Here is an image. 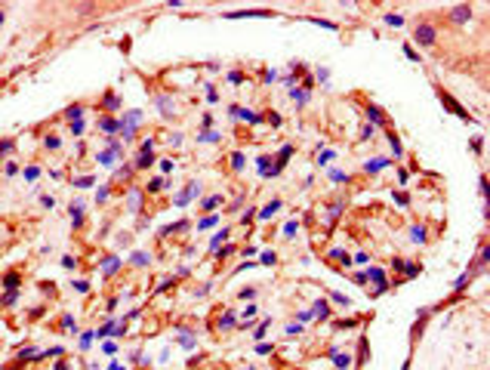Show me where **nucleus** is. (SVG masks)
<instances>
[{
	"mask_svg": "<svg viewBox=\"0 0 490 370\" xmlns=\"http://www.w3.org/2000/svg\"><path fill=\"white\" fill-rule=\"evenodd\" d=\"M410 235H413V241H426V228H419V225H416Z\"/></svg>",
	"mask_w": 490,
	"mask_h": 370,
	"instance_id": "nucleus-25",
	"label": "nucleus"
},
{
	"mask_svg": "<svg viewBox=\"0 0 490 370\" xmlns=\"http://www.w3.org/2000/svg\"><path fill=\"white\" fill-rule=\"evenodd\" d=\"M108 191H111V188H108V185H102V188L96 191V201H105V198H108Z\"/></svg>",
	"mask_w": 490,
	"mask_h": 370,
	"instance_id": "nucleus-27",
	"label": "nucleus"
},
{
	"mask_svg": "<svg viewBox=\"0 0 490 370\" xmlns=\"http://www.w3.org/2000/svg\"><path fill=\"white\" fill-rule=\"evenodd\" d=\"M367 118H370L373 123H386V114H382L376 105H367Z\"/></svg>",
	"mask_w": 490,
	"mask_h": 370,
	"instance_id": "nucleus-8",
	"label": "nucleus"
},
{
	"mask_svg": "<svg viewBox=\"0 0 490 370\" xmlns=\"http://www.w3.org/2000/svg\"><path fill=\"white\" fill-rule=\"evenodd\" d=\"M160 185H163L160 179H151V182H148V191H157V188H160Z\"/></svg>",
	"mask_w": 490,
	"mask_h": 370,
	"instance_id": "nucleus-33",
	"label": "nucleus"
},
{
	"mask_svg": "<svg viewBox=\"0 0 490 370\" xmlns=\"http://www.w3.org/2000/svg\"><path fill=\"white\" fill-rule=\"evenodd\" d=\"M130 210H133V213L142 210V191H139V188H133V191H130Z\"/></svg>",
	"mask_w": 490,
	"mask_h": 370,
	"instance_id": "nucleus-7",
	"label": "nucleus"
},
{
	"mask_svg": "<svg viewBox=\"0 0 490 370\" xmlns=\"http://www.w3.org/2000/svg\"><path fill=\"white\" fill-rule=\"evenodd\" d=\"M435 37H438V34H435V28H431L429 22L416 25V31H413V40H416L419 46H431V43H435Z\"/></svg>",
	"mask_w": 490,
	"mask_h": 370,
	"instance_id": "nucleus-1",
	"label": "nucleus"
},
{
	"mask_svg": "<svg viewBox=\"0 0 490 370\" xmlns=\"http://www.w3.org/2000/svg\"><path fill=\"white\" fill-rule=\"evenodd\" d=\"M99 126H102V130H105V133H118V130H121V123H118V121H114V118H108V114H105V118L99 121Z\"/></svg>",
	"mask_w": 490,
	"mask_h": 370,
	"instance_id": "nucleus-6",
	"label": "nucleus"
},
{
	"mask_svg": "<svg viewBox=\"0 0 490 370\" xmlns=\"http://www.w3.org/2000/svg\"><path fill=\"white\" fill-rule=\"evenodd\" d=\"M157 108H160L163 114H167V118L173 114V105H170V99H167V96H160V99H157Z\"/></svg>",
	"mask_w": 490,
	"mask_h": 370,
	"instance_id": "nucleus-12",
	"label": "nucleus"
},
{
	"mask_svg": "<svg viewBox=\"0 0 490 370\" xmlns=\"http://www.w3.org/2000/svg\"><path fill=\"white\" fill-rule=\"evenodd\" d=\"M441 102H444V108H450L453 114H459V118H465V121H469V111H465V108H459V105H457V99H453V96H447V92H441Z\"/></svg>",
	"mask_w": 490,
	"mask_h": 370,
	"instance_id": "nucleus-3",
	"label": "nucleus"
},
{
	"mask_svg": "<svg viewBox=\"0 0 490 370\" xmlns=\"http://www.w3.org/2000/svg\"><path fill=\"white\" fill-rule=\"evenodd\" d=\"M118 265H121L118 259H114V256H108V259L102 262V269H105V275H114V272H118Z\"/></svg>",
	"mask_w": 490,
	"mask_h": 370,
	"instance_id": "nucleus-10",
	"label": "nucleus"
},
{
	"mask_svg": "<svg viewBox=\"0 0 490 370\" xmlns=\"http://www.w3.org/2000/svg\"><path fill=\"white\" fill-rule=\"evenodd\" d=\"M43 145L50 148V152H56V148H59V136H46V139H43Z\"/></svg>",
	"mask_w": 490,
	"mask_h": 370,
	"instance_id": "nucleus-19",
	"label": "nucleus"
},
{
	"mask_svg": "<svg viewBox=\"0 0 490 370\" xmlns=\"http://www.w3.org/2000/svg\"><path fill=\"white\" fill-rule=\"evenodd\" d=\"M469 19H472V9H469V6L450 9V22H453V25H462V22H469Z\"/></svg>",
	"mask_w": 490,
	"mask_h": 370,
	"instance_id": "nucleus-2",
	"label": "nucleus"
},
{
	"mask_svg": "<svg viewBox=\"0 0 490 370\" xmlns=\"http://www.w3.org/2000/svg\"><path fill=\"white\" fill-rule=\"evenodd\" d=\"M277 207H281V201H272V204H268V207H265V210H262L259 216H262V219H268V216H272V213L277 210Z\"/></svg>",
	"mask_w": 490,
	"mask_h": 370,
	"instance_id": "nucleus-17",
	"label": "nucleus"
},
{
	"mask_svg": "<svg viewBox=\"0 0 490 370\" xmlns=\"http://www.w3.org/2000/svg\"><path fill=\"white\" fill-rule=\"evenodd\" d=\"M197 191H201V185H197V182H191V185H188V188H185V191L179 194V198H176V204H179V207H185V204H188V201L194 198V194H197Z\"/></svg>",
	"mask_w": 490,
	"mask_h": 370,
	"instance_id": "nucleus-5",
	"label": "nucleus"
},
{
	"mask_svg": "<svg viewBox=\"0 0 490 370\" xmlns=\"http://www.w3.org/2000/svg\"><path fill=\"white\" fill-rule=\"evenodd\" d=\"M62 327H65V330H77V324H74L71 315H65V318H62Z\"/></svg>",
	"mask_w": 490,
	"mask_h": 370,
	"instance_id": "nucleus-21",
	"label": "nucleus"
},
{
	"mask_svg": "<svg viewBox=\"0 0 490 370\" xmlns=\"http://www.w3.org/2000/svg\"><path fill=\"white\" fill-rule=\"evenodd\" d=\"M231 167L241 170V167H244V154H231Z\"/></svg>",
	"mask_w": 490,
	"mask_h": 370,
	"instance_id": "nucleus-26",
	"label": "nucleus"
},
{
	"mask_svg": "<svg viewBox=\"0 0 490 370\" xmlns=\"http://www.w3.org/2000/svg\"><path fill=\"white\" fill-rule=\"evenodd\" d=\"M16 296H19L16 290H6V293H3V299H0V303H3V306H16Z\"/></svg>",
	"mask_w": 490,
	"mask_h": 370,
	"instance_id": "nucleus-15",
	"label": "nucleus"
},
{
	"mask_svg": "<svg viewBox=\"0 0 490 370\" xmlns=\"http://www.w3.org/2000/svg\"><path fill=\"white\" fill-rule=\"evenodd\" d=\"M71 219H74V225L84 222V207H80V204H71Z\"/></svg>",
	"mask_w": 490,
	"mask_h": 370,
	"instance_id": "nucleus-11",
	"label": "nucleus"
},
{
	"mask_svg": "<svg viewBox=\"0 0 490 370\" xmlns=\"http://www.w3.org/2000/svg\"><path fill=\"white\" fill-rule=\"evenodd\" d=\"M133 262H136V265H148V256H145V253H136Z\"/></svg>",
	"mask_w": 490,
	"mask_h": 370,
	"instance_id": "nucleus-29",
	"label": "nucleus"
},
{
	"mask_svg": "<svg viewBox=\"0 0 490 370\" xmlns=\"http://www.w3.org/2000/svg\"><path fill=\"white\" fill-rule=\"evenodd\" d=\"M71 133H74V136H80V133H84V123L74 121V123H71Z\"/></svg>",
	"mask_w": 490,
	"mask_h": 370,
	"instance_id": "nucleus-32",
	"label": "nucleus"
},
{
	"mask_svg": "<svg viewBox=\"0 0 490 370\" xmlns=\"http://www.w3.org/2000/svg\"><path fill=\"white\" fill-rule=\"evenodd\" d=\"M401 22H404L401 16H386V25H392V28H398V25H401Z\"/></svg>",
	"mask_w": 490,
	"mask_h": 370,
	"instance_id": "nucleus-24",
	"label": "nucleus"
},
{
	"mask_svg": "<svg viewBox=\"0 0 490 370\" xmlns=\"http://www.w3.org/2000/svg\"><path fill=\"white\" fill-rule=\"evenodd\" d=\"M213 222H216V216H207V219H201V225H197V228H210Z\"/></svg>",
	"mask_w": 490,
	"mask_h": 370,
	"instance_id": "nucleus-30",
	"label": "nucleus"
},
{
	"mask_svg": "<svg viewBox=\"0 0 490 370\" xmlns=\"http://www.w3.org/2000/svg\"><path fill=\"white\" fill-rule=\"evenodd\" d=\"M102 108H105V111H118V108H121L118 92H105V96H102Z\"/></svg>",
	"mask_w": 490,
	"mask_h": 370,
	"instance_id": "nucleus-4",
	"label": "nucleus"
},
{
	"mask_svg": "<svg viewBox=\"0 0 490 370\" xmlns=\"http://www.w3.org/2000/svg\"><path fill=\"white\" fill-rule=\"evenodd\" d=\"M219 201H222L219 194H213V198H207V201H204V210H216V207H219Z\"/></svg>",
	"mask_w": 490,
	"mask_h": 370,
	"instance_id": "nucleus-16",
	"label": "nucleus"
},
{
	"mask_svg": "<svg viewBox=\"0 0 490 370\" xmlns=\"http://www.w3.org/2000/svg\"><path fill=\"white\" fill-rule=\"evenodd\" d=\"M80 114H84V105H71V108L65 111V118H68V121L74 123V121H80Z\"/></svg>",
	"mask_w": 490,
	"mask_h": 370,
	"instance_id": "nucleus-9",
	"label": "nucleus"
},
{
	"mask_svg": "<svg viewBox=\"0 0 490 370\" xmlns=\"http://www.w3.org/2000/svg\"><path fill=\"white\" fill-rule=\"evenodd\" d=\"M389 142H392V148H395V154H401V142H398V136L389 133Z\"/></svg>",
	"mask_w": 490,
	"mask_h": 370,
	"instance_id": "nucleus-23",
	"label": "nucleus"
},
{
	"mask_svg": "<svg viewBox=\"0 0 490 370\" xmlns=\"http://www.w3.org/2000/svg\"><path fill=\"white\" fill-rule=\"evenodd\" d=\"M219 327H222V330H228V327H235V315H225L222 321H219Z\"/></svg>",
	"mask_w": 490,
	"mask_h": 370,
	"instance_id": "nucleus-20",
	"label": "nucleus"
},
{
	"mask_svg": "<svg viewBox=\"0 0 490 370\" xmlns=\"http://www.w3.org/2000/svg\"><path fill=\"white\" fill-rule=\"evenodd\" d=\"M228 80H231V84H241L244 74H241V71H231V74H228Z\"/></svg>",
	"mask_w": 490,
	"mask_h": 370,
	"instance_id": "nucleus-31",
	"label": "nucleus"
},
{
	"mask_svg": "<svg viewBox=\"0 0 490 370\" xmlns=\"http://www.w3.org/2000/svg\"><path fill=\"white\" fill-rule=\"evenodd\" d=\"M386 167V160H373V164H367V173H373V170H382Z\"/></svg>",
	"mask_w": 490,
	"mask_h": 370,
	"instance_id": "nucleus-28",
	"label": "nucleus"
},
{
	"mask_svg": "<svg viewBox=\"0 0 490 370\" xmlns=\"http://www.w3.org/2000/svg\"><path fill=\"white\" fill-rule=\"evenodd\" d=\"M293 99H296V105H306V99H308V90H293Z\"/></svg>",
	"mask_w": 490,
	"mask_h": 370,
	"instance_id": "nucleus-14",
	"label": "nucleus"
},
{
	"mask_svg": "<svg viewBox=\"0 0 490 370\" xmlns=\"http://www.w3.org/2000/svg\"><path fill=\"white\" fill-rule=\"evenodd\" d=\"M16 284H19V275H16V272L3 278V287H6V290H16Z\"/></svg>",
	"mask_w": 490,
	"mask_h": 370,
	"instance_id": "nucleus-13",
	"label": "nucleus"
},
{
	"mask_svg": "<svg viewBox=\"0 0 490 370\" xmlns=\"http://www.w3.org/2000/svg\"><path fill=\"white\" fill-rule=\"evenodd\" d=\"M37 176H40V170H37V167H28V170H25V179H28V182H34Z\"/></svg>",
	"mask_w": 490,
	"mask_h": 370,
	"instance_id": "nucleus-22",
	"label": "nucleus"
},
{
	"mask_svg": "<svg viewBox=\"0 0 490 370\" xmlns=\"http://www.w3.org/2000/svg\"><path fill=\"white\" fill-rule=\"evenodd\" d=\"M13 148H16V142H13V139H3V142H0V154H9Z\"/></svg>",
	"mask_w": 490,
	"mask_h": 370,
	"instance_id": "nucleus-18",
	"label": "nucleus"
},
{
	"mask_svg": "<svg viewBox=\"0 0 490 370\" xmlns=\"http://www.w3.org/2000/svg\"><path fill=\"white\" fill-rule=\"evenodd\" d=\"M0 25H3V9H0Z\"/></svg>",
	"mask_w": 490,
	"mask_h": 370,
	"instance_id": "nucleus-34",
	"label": "nucleus"
}]
</instances>
